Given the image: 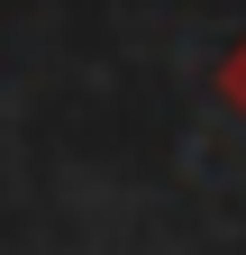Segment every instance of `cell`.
<instances>
[{
    "label": "cell",
    "instance_id": "1",
    "mask_svg": "<svg viewBox=\"0 0 246 255\" xmlns=\"http://www.w3.org/2000/svg\"><path fill=\"white\" fill-rule=\"evenodd\" d=\"M219 101H228V110L246 119V37H237V46L219 55Z\"/></svg>",
    "mask_w": 246,
    "mask_h": 255
}]
</instances>
